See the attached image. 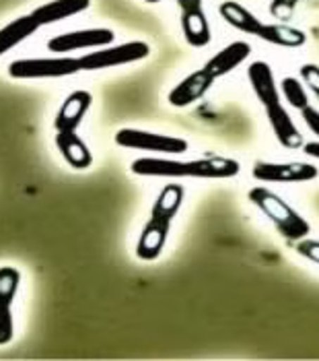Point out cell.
<instances>
[{
	"mask_svg": "<svg viewBox=\"0 0 319 361\" xmlns=\"http://www.w3.org/2000/svg\"><path fill=\"white\" fill-rule=\"evenodd\" d=\"M21 283V273L13 267L0 269V345L13 341V314L11 306Z\"/></svg>",
	"mask_w": 319,
	"mask_h": 361,
	"instance_id": "10",
	"label": "cell"
},
{
	"mask_svg": "<svg viewBox=\"0 0 319 361\" xmlns=\"http://www.w3.org/2000/svg\"><path fill=\"white\" fill-rule=\"evenodd\" d=\"M280 95L287 99V104L289 106H293L294 110H303V108H307L309 104H311V99H309V93H307V89H305V85L301 83L296 77H284L282 81H280Z\"/></svg>",
	"mask_w": 319,
	"mask_h": 361,
	"instance_id": "21",
	"label": "cell"
},
{
	"mask_svg": "<svg viewBox=\"0 0 319 361\" xmlns=\"http://www.w3.org/2000/svg\"><path fill=\"white\" fill-rule=\"evenodd\" d=\"M249 54H251V46L243 39H237V42H231L229 46H225L220 52H216L202 68L213 79H218V77L233 73L237 66H241L249 58Z\"/></svg>",
	"mask_w": 319,
	"mask_h": 361,
	"instance_id": "14",
	"label": "cell"
},
{
	"mask_svg": "<svg viewBox=\"0 0 319 361\" xmlns=\"http://www.w3.org/2000/svg\"><path fill=\"white\" fill-rule=\"evenodd\" d=\"M144 2H149V4H157V2H161V0H144Z\"/></svg>",
	"mask_w": 319,
	"mask_h": 361,
	"instance_id": "27",
	"label": "cell"
},
{
	"mask_svg": "<svg viewBox=\"0 0 319 361\" xmlns=\"http://www.w3.org/2000/svg\"><path fill=\"white\" fill-rule=\"evenodd\" d=\"M258 37L280 48H301L307 44V33L287 23H264Z\"/></svg>",
	"mask_w": 319,
	"mask_h": 361,
	"instance_id": "19",
	"label": "cell"
},
{
	"mask_svg": "<svg viewBox=\"0 0 319 361\" xmlns=\"http://www.w3.org/2000/svg\"><path fill=\"white\" fill-rule=\"evenodd\" d=\"M93 104V97L89 91H75L66 97V102L62 104V108L56 116V130L58 133H75L82 122L85 114L89 111Z\"/></svg>",
	"mask_w": 319,
	"mask_h": 361,
	"instance_id": "15",
	"label": "cell"
},
{
	"mask_svg": "<svg viewBox=\"0 0 319 361\" xmlns=\"http://www.w3.org/2000/svg\"><path fill=\"white\" fill-rule=\"evenodd\" d=\"M149 54H151V46L146 42H128L122 46L95 50L79 58L80 71H101V68H111V66H122V64L144 60L149 58Z\"/></svg>",
	"mask_w": 319,
	"mask_h": 361,
	"instance_id": "6",
	"label": "cell"
},
{
	"mask_svg": "<svg viewBox=\"0 0 319 361\" xmlns=\"http://www.w3.org/2000/svg\"><path fill=\"white\" fill-rule=\"evenodd\" d=\"M296 252H299L303 258H309V260H313L315 264H319V240H307V238L299 240V242H296Z\"/></svg>",
	"mask_w": 319,
	"mask_h": 361,
	"instance_id": "24",
	"label": "cell"
},
{
	"mask_svg": "<svg viewBox=\"0 0 319 361\" xmlns=\"http://www.w3.org/2000/svg\"><path fill=\"white\" fill-rule=\"evenodd\" d=\"M301 116H303V122L307 124V128H309L313 135H318L319 137V110L318 108H313V106L309 104L307 108H303V110H301Z\"/></svg>",
	"mask_w": 319,
	"mask_h": 361,
	"instance_id": "25",
	"label": "cell"
},
{
	"mask_svg": "<svg viewBox=\"0 0 319 361\" xmlns=\"http://www.w3.org/2000/svg\"><path fill=\"white\" fill-rule=\"evenodd\" d=\"M214 79L204 71H194L192 75H187L182 83H177V87L169 93V104L173 108H187L194 106L196 102H200L213 87Z\"/></svg>",
	"mask_w": 319,
	"mask_h": 361,
	"instance_id": "11",
	"label": "cell"
},
{
	"mask_svg": "<svg viewBox=\"0 0 319 361\" xmlns=\"http://www.w3.org/2000/svg\"><path fill=\"white\" fill-rule=\"evenodd\" d=\"M184 186L182 184H167L157 196L153 211H151V219L146 221L138 244H136V256L140 260H157L161 252L167 244L169 231H171V223L175 219V215L182 209L184 202Z\"/></svg>",
	"mask_w": 319,
	"mask_h": 361,
	"instance_id": "2",
	"label": "cell"
},
{
	"mask_svg": "<svg viewBox=\"0 0 319 361\" xmlns=\"http://www.w3.org/2000/svg\"><path fill=\"white\" fill-rule=\"evenodd\" d=\"M247 198L276 225L280 235H284L287 240L299 242L309 235V231H311L309 221L280 195L272 192L266 186H256L247 192Z\"/></svg>",
	"mask_w": 319,
	"mask_h": 361,
	"instance_id": "3",
	"label": "cell"
},
{
	"mask_svg": "<svg viewBox=\"0 0 319 361\" xmlns=\"http://www.w3.org/2000/svg\"><path fill=\"white\" fill-rule=\"evenodd\" d=\"M56 147L60 149L62 157L68 166L75 169H87L93 164V155L87 147V142L75 133H56Z\"/></svg>",
	"mask_w": 319,
	"mask_h": 361,
	"instance_id": "17",
	"label": "cell"
},
{
	"mask_svg": "<svg viewBox=\"0 0 319 361\" xmlns=\"http://www.w3.org/2000/svg\"><path fill=\"white\" fill-rule=\"evenodd\" d=\"M247 79H249V85H251L256 97L260 99V104L264 108L282 102L280 89H278V83L274 79V71L270 68L268 62H264V60H254L247 66Z\"/></svg>",
	"mask_w": 319,
	"mask_h": 361,
	"instance_id": "12",
	"label": "cell"
},
{
	"mask_svg": "<svg viewBox=\"0 0 319 361\" xmlns=\"http://www.w3.org/2000/svg\"><path fill=\"white\" fill-rule=\"evenodd\" d=\"M301 0H272L270 2V13L276 19H289L294 13V8L299 6Z\"/></svg>",
	"mask_w": 319,
	"mask_h": 361,
	"instance_id": "23",
	"label": "cell"
},
{
	"mask_svg": "<svg viewBox=\"0 0 319 361\" xmlns=\"http://www.w3.org/2000/svg\"><path fill=\"white\" fill-rule=\"evenodd\" d=\"M182 11V31L192 48H206L213 39L211 23L202 0H177Z\"/></svg>",
	"mask_w": 319,
	"mask_h": 361,
	"instance_id": "8",
	"label": "cell"
},
{
	"mask_svg": "<svg viewBox=\"0 0 319 361\" xmlns=\"http://www.w3.org/2000/svg\"><path fill=\"white\" fill-rule=\"evenodd\" d=\"M251 173L260 182L305 184L318 178L319 169L307 161H256Z\"/></svg>",
	"mask_w": 319,
	"mask_h": 361,
	"instance_id": "7",
	"label": "cell"
},
{
	"mask_svg": "<svg viewBox=\"0 0 319 361\" xmlns=\"http://www.w3.org/2000/svg\"><path fill=\"white\" fill-rule=\"evenodd\" d=\"M218 13L220 17L231 25V27L239 29L243 33H249V35H260L264 21H260V17L256 13H251L249 8H245L243 4L235 2V0H225L220 6H218Z\"/></svg>",
	"mask_w": 319,
	"mask_h": 361,
	"instance_id": "16",
	"label": "cell"
},
{
	"mask_svg": "<svg viewBox=\"0 0 319 361\" xmlns=\"http://www.w3.org/2000/svg\"><path fill=\"white\" fill-rule=\"evenodd\" d=\"M132 173L155 178H200V180H229L239 176L241 164L233 157H198V159H167V157H140L134 159Z\"/></svg>",
	"mask_w": 319,
	"mask_h": 361,
	"instance_id": "1",
	"label": "cell"
},
{
	"mask_svg": "<svg viewBox=\"0 0 319 361\" xmlns=\"http://www.w3.org/2000/svg\"><path fill=\"white\" fill-rule=\"evenodd\" d=\"M37 27H39V23L35 21V17L27 15V17H19L13 23H8L6 27L0 29V56L6 54L11 48L21 44L29 35H33Z\"/></svg>",
	"mask_w": 319,
	"mask_h": 361,
	"instance_id": "20",
	"label": "cell"
},
{
	"mask_svg": "<svg viewBox=\"0 0 319 361\" xmlns=\"http://www.w3.org/2000/svg\"><path fill=\"white\" fill-rule=\"evenodd\" d=\"M115 142L126 149L163 153V155H182L189 149V142L182 137H169V135L138 130V128H120L115 133Z\"/></svg>",
	"mask_w": 319,
	"mask_h": 361,
	"instance_id": "4",
	"label": "cell"
},
{
	"mask_svg": "<svg viewBox=\"0 0 319 361\" xmlns=\"http://www.w3.org/2000/svg\"><path fill=\"white\" fill-rule=\"evenodd\" d=\"M266 110V118L272 133L276 140L284 147V149H303L305 140H303V135L299 133L294 120L291 118L289 110L280 104H274V106H268L264 108Z\"/></svg>",
	"mask_w": 319,
	"mask_h": 361,
	"instance_id": "13",
	"label": "cell"
},
{
	"mask_svg": "<svg viewBox=\"0 0 319 361\" xmlns=\"http://www.w3.org/2000/svg\"><path fill=\"white\" fill-rule=\"evenodd\" d=\"M301 79L307 85V89L319 99V66L318 64H303L301 66Z\"/></svg>",
	"mask_w": 319,
	"mask_h": 361,
	"instance_id": "22",
	"label": "cell"
},
{
	"mask_svg": "<svg viewBox=\"0 0 319 361\" xmlns=\"http://www.w3.org/2000/svg\"><path fill=\"white\" fill-rule=\"evenodd\" d=\"M115 33L111 29H82L73 33L56 35L48 42V50L52 52H70V50H82V48H106L113 44Z\"/></svg>",
	"mask_w": 319,
	"mask_h": 361,
	"instance_id": "9",
	"label": "cell"
},
{
	"mask_svg": "<svg viewBox=\"0 0 319 361\" xmlns=\"http://www.w3.org/2000/svg\"><path fill=\"white\" fill-rule=\"evenodd\" d=\"M79 71V58H25V60H15L8 66V75L13 79L68 77Z\"/></svg>",
	"mask_w": 319,
	"mask_h": 361,
	"instance_id": "5",
	"label": "cell"
},
{
	"mask_svg": "<svg viewBox=\"0 0 319 361\" xmlns=\"http://www.w3.org/2000/svg\"><path fill=\"white\" fill-rule=\"evenodd\" d=\"M89 6H91V0H52V2L35 8L31 15L35 17V21L39 25H48V23L62 21L66 17L79 15L82 11H87Z\"/></svg>",
	"mask_w": 319,
	"mask_h": 361,
	"instance_id": "18",
	"label": "cell"
},
{
	"mask_svg": "<svg viewBox=\"0 0 319 361\" xmlns=\"http://www.w3.org/2000/svg\"><path fill=\"white\" fill-rule=\"evenodd\" d=\"M303 151H305V155H309V157H313V159H319V140H309V142H305V145H303Z\"/></svg>",
	"mask_w": 319,
	"mask_h": 361,
	"instance_id": "26",
	"label": "cell"
}]
</instances>
